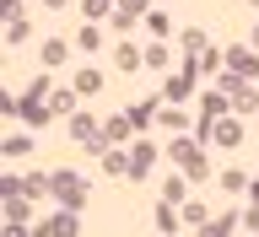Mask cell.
<instances>
[{
    "mask_svg": "<svg viewBox=\"0 0 259 237\" xmlns=\"http://www.w3.org/2000/svg\"><path fill=\"white\" fill-rule=\"evenodd\" d=\"M227 70H238L243 81H259V54L254 49H227Z\"/></svg>",
    "mask_w": 259,
    "mask_h": 237,
    "instance_id": "5b68a950",
    "label": "cell"
},
{
    "mask_svg": "<svg viewBox=\"0 0 259 237\" xmlns=\"http://www.w3.org/2000/svg\"><path fill=\"white\" fill-rule=\"evenodd\" d=\"M97 135H103V129H97V119H92V113H76V119H70V140H76V146L97 140Z\"/></svg>",
    "mask_w": 259,
    "mask_h": 237,
    "instance_id": "9c48e42d",
    "label": "cell"
},
{
    "mask_svg": "<svg viewBox=\"0 0 259 237\" xmlns=\"http://www.w3.org/2000/svg\"><path fill=\"white\" fill-rule=\"evenodd\" d=\"M254 49H259V27H254Z\"/></svg>",
    "mask_w": 259,
    "mask_h": 237,
    "instance_id": "f35d334b",
    "label": "cell"
},
{
    "mask_svg": "<svg viewBox=\"0 0 259 237\" xmlns=\"http://www.w3.org/2000/svg\"><path fill=\"white\" fill-rule=\"evenodd\" d=\"M76 49H81V54H92V49H103V27H92V22H87V27L76 32Z\"/></svg>",
    "mask_w": 259,
    "mask_h": 237,
    "instance_id": "44dd1931",
    "label": "cell"
},
{
    "mask_svg": "<svg viewBox=\"0 0 259 237\" xmlns=\"http://www.w3.org/2000/svg\"><path fill=\"white\" fill-rule=\"evenodd\" d=\"M27 216H32V200H27V194H16V200H6V221H11V226H22Z\"/></svg>",
    "mask_w": 259,
    "mask_h": 237,
    "instance_id": "d6986e66",
    "label": "cell"
},
{
    "mask_svg": "<svg viewBox=\"0 0 259 237\" xmlns=\"http://www.w3.org/2000/svg\"><path fill=\"white\" fill-rule=\"evenodd\" d=\"M103 167H108L113 178H124V173H130V157H124V151H108V157H103Z\"/></svg>",
    "mask_w": 259,
    "mask_h": 237,
    "instance_id": "f546056e",
    "label": "cell"
},
{
    "mask_svg": "<svg viewBox=\"0 0 259 237\" xmlns=\"http://www.w3.org/2000/svg\"><path fill=\"white\" fill-rule=\"evenodd\" d=\"M146 70H167V43H162V38L146 49Z\"/></svg>",
    "mask_w": 259,
    "mask_h": 237,
    "instance_id": "484cf974",
    "label": "cell"
},
{
    "mask_svg": "<svg viewBox=\"0 0 259 237\" xmlns=\"http://www.w3.org/2000/svg\"><path fill=\"white\" fill-rule=\"evenodd\" d=\"M44 6H49V11H60V6H70V0H44Z\"/></svg>",
    "mask_w": 259,
    "mask_h": 237,
    "instance_id": "8d00e7d4",
    "label": "cell"
},
{
    "mask_svg": "<svg viewBox=\"0 0 259 237\" xmlns=\"http://www.w3.org/2000/svg\"><path fill=\"white\" fill-rule=\"evenodd\" d=\"M157 124H167V129H173V135H184V129H189V113L178 108V103H162V113H157Z\"/></svg>",
    "mask_w": 259,
    "mask_h": 237,
    "instance_id": "5bb4252c",
    "label": "cell"
},
{
    "mask_svg": "<svg viewBox=\"0 0 259 237\" xmlns=\"http://www.w3.org/2000/svg\"><path fill=\"white\" fill-rule=\"evenodd\" d=\"M49 237H81L76 210H60V216H49Z\"/></svg>",
    "mask_w": 259,
    "mask_h": 237,
    "instance_id": "2e32d148",
    "label": "cell"
},
{
    "mask_svg": "<svg viewBox=\"0 0 259 237\" xmlns=\"http://www.w3.org/2000/svg\"><path fill=\"white\" fill-rule=\"evenodd\" d=\"M124 135H130V119H124V113H113L108 124H103V140H124Z\"/></svg>",
    "mask_w": 259,
    "mask_h": 237,
    "instance_id": "cb8c5ba5",
    "label": "cell"
},
{
    "mask_svg": "<svg viewBox=\"0 0 259 237\" xmlns=\"http://www.w3.org/2000/svg\"><path fill=\"white\" fill-rule=\"evenodd\" d=\"M248 205H259V178H254V183H248Z\"/></svg>",
    "mask_w": 259,
    "mask_h": 237,
    "instance_id": "d590c367",
    "label": "cell"
},
{
    "mask_svg": "<svg viewBox=\"0 0 259 237\" xmlns=\"http://www.w3.org/2000/svg\"><path fill=\"white\" fill-rule=\"evenodd\" d=\"M65 54H70V43L65 38H44V65L54 70V65H65Z\"/></svg>",
    "mask_w": 259,
    "mask_h": 237,
    "instance_id": "ffe728a7",
    "label": "cell"
},
{
    "mask_svg": "<svg viewBox=\"0 0 259 237\" xmlns=\"http://www.w3.org/2000/svg\"><path fill=\"white\" fill-rule=\"evenodd\" d=\"M243 221H248V226L259 232V205H248V216H243Z\"/></svg>",
    "mask_w": 259,
    "mask_h": 237,
    "instance_id": "e575fe53",
    "label": "cell"
},
{
    "mask_svg": "<svg viewBox=\"0 0 259 237\" xmlns=\"http://www.w3.org/2000/svg\"><path fill=\"white\" fill-rule=\"evenodd\" d=\"M227 108H232V103H227V92H222V86L200 92V119H227Z\"/></svg>",
    "mask_w": 259,
    "mask_h": 237,
    "instance_id": "52a82bcc",
    "label": "cell"
},
{
    "mask_svg": "<svg viewBox=\"0 0 259 237\" xmlns=\"http://www.w3.org/2000/svg\"><path fill=\"white\" fill-rule=\"evenodd\" d=\"M178 216H184L189 226H205V221H210V205H205V200H184V205H178Z\"/></svg>",
    "mask_w": 259,
    "mask_h": 237,
    "instance_id": "ac0fdd59",
    "label": "cell"
},
{
    "mask_svg": "<svg viewBox=\"0 0 259 237\" xmlns=\"http://www.w3.org/2000/svg\"><path fill=\"white\" fill-rule=\"evenodd\" d=\"M49 113H76V92H49Z\"/></svg>",
    "mask_w": 259,
    "mask_h": 237,
    "instance_id": "603a6c76",
    "label": "cell"
},
{
    "mask_svg": "<svg viewBox=\"0 0 259 237\" xmlns=\"http://www.w3.org/2000/svg\"><path fill=\"white\" fill-rule=\"evenodd\" d=\"M54 200H60V210H87V178L60 167L54 173Z\"/></svg>",
    "mask_w": 259,
    "mask_h": 237,
    "instance_id": "7a4b0ae2",
    "label": "cell"
},
{
    "mask_svg": "<svg viewBox=\"0 0 259 237\" xmlns=\"http://www.w3.org/2000/svg\"><path fill=\"white\" fill-rule=\"evenodd\" d=\"M184 49H189V54H205V27H184Z\"/></svg>",
    "mask_w": 259,
    "mask_h": 237,
    "instance_id": "83f0119b",
    "label": "cell"
},
{
    "mask_svg": "<svg viewBox=\"0 0 259 237\" xmlns=\"http://www.w3.org/2000/svg\"><path fill=\"white\" fill-rule=\"evenodd\" d=\"M0 151H6V157H27L32 140H27V135H6V140H0Z\"/></svg>",
    "mask_w": 259,
    "mask_h": 237,
    "instance_id": "d4e9b609",
    "label": "cell"
},
{
    "mask_svg": "<svg viewBox=\"0 0 259 237\" xmlns=\"http://www.w3.org/2000/svg\"><path fill=\"white\" fill-rule=\"evenodd\" d=\"M167 157H173V162H178V173H184V178H194V183L210 173L205 146H200V140H173V146H167Z\"/></svg>",
    "mask_w": 259,
    "mask_h": 237,
    "instance_id": "6da1fadb",
    "label": "cell"
},
{
    "mask_svg": "<svg viewBox=\"0 0 259 237\" xmlns=\"http://www.w3.org/2000/svg\"><path fill=\"white\" fill-rule=\"evenodd\" d=\"M232 108H238V113H259V92H254V86H243V92L232 97Z\"/></svg>",
    "mask_w": 259,
    "mask_h": 237,
    "instance_id": "f1b7e54d",
    "label": "cell"
},
{
    "mask_svg": "<svg viewBox=\"0 0 259 237\" xmlns=\"http://www.w3.org/2000/svg\"><path fill=\"white\" fill-rule=\"evenodd\" d=\"M146 27L157 32V38H173V22H167V16H162V11H151V16H146Z\"/></svg>",
    "mask_w": 259,
    "mask_h": 237,
    "instance_id": "1f68e13d",
    "label": "cell"
},
{
    "mask_svg": "<svg viewBox=\"0 0 259 237\" xmlns=\"http://www.w3.org/2000/svg\"><path fill=\"white\" fill-rule=\"evenodd\" d=\"M222 189H227V194H248V178L232 167V173H222Z\"/></svg>",
    "mask_w": 259,
    "mask_h": 237,
    "instance_id": "4dcf8cb0",
    "label": "cell"
},
{
    "mask_svg": "<svg viewBox=\"0 0 259 237\" xmlns=\"http://www.w3.org/2000/svg\"><path fill=\"white\" fill-rule=\"evenodd\" d=\"M16 119L27 129H44L49 124V97H22V103H16Z\"/></svg>",
    "mask_w": 259,
    "mask_h": 237,
    "instance_id": "277c9868",
    "label": "cell"
},
{
    "mask_svg": "<svg viewBox=\"0 0 259 237\" xmlns=\"http://www.w3.org/2000/svg\"><path fill=\"white\" fill-rule=\"evenodd\" d=\"M6 237H32V232H22V226H11V232H6Z\"/></svg>",
    "mask_w": 259,
    "mask_h": 237,
    "instance_id": "74e56055",
    "label": "cell"
},
{
    "mask_svg": "<svg viewBox=\"0 0 259 237\" xmlns=\"http://www.w3.org/2000/svg\"><path fill=\"white\" fill-rule=\"evenodd\" d=\"M81 11H87V22H97V16H108V22H113L119 6H113V0H81Z\"/></svg>",
    "mask_w": 259,
    "mask_h": 237,
    "instance_id": "7402d4cb",
    "label": "cell"
},
{
    "mask_svg": "<svg viewBox=\"0 0 259 237\" xmlns=\"http://www.w3.org/2000/svg\"><path fill=\"white\" fill-rule=\"evenodd\" d=\"M151 221H157V237H173L184 216H178V205H167V200H162V205H157V216H151Z\"/></svg>",
    "mask_w": 259,
    "mask_h": 237,
    "instance_id": "7c38bea8",
    "label": "cell"
},
{
    "mask_svg": "<svg viewBox=\"0 0 259 237\" xmlns=\"http://www.w3.org/2000/svg\"><path fill=\"white\" fill-rule=\"evenodd\" d=\"M162 200H167V205H184V200H189V178H184V173H167V183H162Z\"/></svg>",
    "mask_w": 259,
    "mask_h": 237,
    "instance_id": "4fadbf2b",
    "label": "cell"
},
{
    "mask_svg": "<svg viewBox=\"0 0 259 237\" xmlns=\"http://www.w3.org/2000/svg\"><path fill=\"white\" fill-rule=\"evenodd\" d=\"M194 81H200V65H194V54H189L178 76H167V81H162V103H178V108H184V97L194 92Z\"/></svg>",
    "mask_w": 259,
    "mask_h": 237,
    "instance_id": "3957f363",
    "label": "cell"
},
{
    "mask_svg": "<svg viewBox=\"0 0 259 237\" xmlns=\"http://www.w3.org/2000/svg\"><path fill=\"white\" fill-rule=\"evenodd\" d=\"M70 92H76V97L103 92V70H92V65H87V70H76V86H70Z\"/></svg>",
    "mask_w": 259,
    "mask_h": 237,
    "instance_id": "9a60e30c",
    "label": "cell"
},
{
    "mask_svg": "<svg viewBox=\"0 0 259 237\" xmlns=\"http://www.w3.org/2000/svg\"><path fill=\"white\" fill-rule=\"evenodd\" d=\"M0 16L6 22H22V0H0Z\"/></svg>",
    "mask_w": 259,
    "mask_h": 237,
    "instance_id": "836d02e7",
    "label": "cell"
},
{
    "mask_svg": "<svg viewBox=\"0 0 259 237\" xmlns=\"http://www.w3.org/2000/svg\"><path fill=\"white\" fill-rule=\"evenodd\" d=\"M216 86H222V92H227V97H238V92H243V86H248V81H243V76H238V70H222V76H216Z\"/></svg>",
    "mask_w": 259,
    "mask_h": 237,
    "instance_id": "4316f807",
    "label": "cell"
},
{
    "mask_svg": "<svg viewBox=\"0 0 259 237\" xmlns=\"http://www.w3.org/2000/svg\"><path fill=\"white\" fill-rule=\"evenodd\" d=\"M113 65H119V70H146V49L119 43V49H113Z\"/></svg>",
    "mask_w": 259,
    "mask_h": 237,
    "instance_id": "30bf717a",
    "label": "cell"
},
{
    "mask_svg": "<svg viewBox=\"0 0 259 237\" xmlns=\"http://www.w3.org/2000/svg\"><path fill=\"white\" fill-rule=\"evenodd\" d=\"M232 226H238V210H222L216 221H205V226H200V237H232Z\"/></svg>",
    "mask_w": 259,
    "mask_h": 237,
    "instance_id": "e0dca14e",
    "label": "cell"
},
{
    "mask_svg": "<svg viewBox=\"0 0 259 237\" xmlns=\"http://www.w3.org/2000/svg\"><path fill=\"white\" fill-rule=\"evenodd\" d=\"M157 113H162V97H146V103L124 108V119H130V129H146V124H157Z\"/></svg>",
    "mask_w": 259,
    "mask_h": 237,
    "instance_id": "8992f818",
    "label": "cell"
},
{
    "mask_svg": "<svg viewBox=\"0 0 259 237\" xmlns=\"http://www.w3.org/2000/svg\"><path fill=\"white\" fill-rule=\"evenodd\" d=\"M151 162H157V146H130V178H146L151 173Z\"/></svg>",
    "mask_w": 259,
    "mask_h": 237,
    "instance_id": "ba28073f",
    "label": "cell"
},
{
    "mask_svg": "<svg viewBox=\"0 0 259 237\" xmlns=\"http://www.w3.org/2000/svg\"><path fill=\"white\" fill-rule=\"evenodd\" d=\"M210 140H216V146H238L243 140V124H238V119H216V124H210Z\"/></svg>",
    "mask_w": 259,
    "mask_h": 237,
    "instance_id": "8fae6325",
    "label": "cell"
},
{
    "mask_svg": "<svg viewBox=\"0 0 259 237\" xmlns=\"http://www.w3.org/2000/svg\"><path fill=\"white\" fill-rule=\"evenodd\" d=\"M27 38H32L27 22H11V27H6V43H27Z\"/></svg>",
    "mask_w": 259,
    "mask_h": 237,
    "instance_id": "d6a6232c",
    "label": "cell"
}]
</instances>
